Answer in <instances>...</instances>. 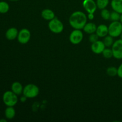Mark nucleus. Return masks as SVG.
<instances>
[{
    "instance_id": "obj_1",
    "label": "nucleus",
    "mask_w": 122,
    "mask_h": 122,
    "mask_svg": "<svg viewBox=\"0 0 122 122\" xmlns=\"http://www.w3.org/2000/svg\"><path fill=\"white\" fill-rule=\"evenodd\" d=\"M87 20L88 17L85 13L81 11H76L70 15L69 22L74 29L82 30L87 23Z\"/></svg>"
},
{
    "instance_id": "obj_2",
    "label": "nucleus",
    "mask_w": 122,
    "mask_h": 122,
    "mask_svg": "<svg viewBox=\"0 0 122 122\" xmlns=\"http://www.w3.org/2000/svg\"><path fill=\"white\" fill-rule=\"evenodd\" d=\"M2 101L7 107H14L18 102V95L11 90L5 91L2 95Z\"/></svg>"
},
{
    "instance_id": "obj_3",
    "label": "nucleus",
    "mask_w": 122,
    "mask_h": 122,
    "mask_svg": "<svg viewBox=\"0 0 122 122\" xmlns=\"http://www.w3.org/2000/svg\"><path fill=\"white\" fill-rule=\"evenodd\" d=\"M39 93V89L38 86L33 83H29L23 88V95L27 98H33L36 97Z\"/></svg>"
},
{
    "instance_id": "obj_4",
    "label": "nucleus",
    "mask_w": 122,
    "mask_h": 122,
    "mask_svg": "<svg viewBox=\"0 0 122 122\" xmlns=\"http://www.w3.org/2000/svg\"><path fill=\"white\" fill-rule=\"evenodd\" d=\"M48 28L52 33L59 34L64 30V25L60 20L56 17L53 19L49 21Z\"/></svg>"
},
{
    "instance_id": "obj_5",
    "label": "nucleus",
    "mask_w": 122,
    "mask_h": 122,
    "mask_svg": "<svg viewBox=\"0 0 122 122\" xmlns=\"http://www.w3.org/2000/svg\"><path fill=\"white\" fill-rule=\"evenodd\" d=\"M108 27V35L113 38L120 36L122 32V24L120 21H112Z\"/></svg>"
},
{
    "instance_id": "obj_6",
    "label": "nucleus",
    "mask_w": 122,
    "mask_h": 122,
    "mask_svg": "<svg viewBox=\"0 0 122 122\" xmlns=\"http://www.w3.org/2000/svg\"><path fill=\"white\" fill-rule=\"evenodd\" d=\"M113 57L116 59H122V39H120L114 41L112 46Z\"/></svg>"
},
{
    "instance_id": "obj_7",
    "label": "nucleus",
    "mask_w": 122,
    "mask_h": 122,
    "mask_svg": "<svg viewBox=\"0 0 122 122\" xmlns=\"http://www.w3.org/2000/svg\"><path fill=\"white\" fill-rule=\"evenodd\" d=\"M83 33L80 29H74L69 36V41L74 45H77L82 41Z\"/></svg>"
},
{
    "instance_id": "obj_8",
    "label": "nucleus",
    "mask_w": 122,
    "mask_h": 122,
    "mask_svg": "<svg viewBox=\"0 0 122 122\" xmlns=\"http://www.w3.org/2000/svg\"><path fill=\"white\" fill-rule=\"evenodd\" d=\"M31 38V33L27 29L24 28L19 31L17 36L18 42L21 44H26L29 42Z\"/></svg>"
},
{
    "instance_id": "obj_9",
    "label": "nucleus",
    "mask_w": 122,
    "mask_h": 122,
    "mask_svg": "<svg viewBox=\"0 0 122 122\" xmlns=\"http://www.w3.org/2000/svg\"><path fill=\"white\" fill-rule=\"evenodd\" d=\"M82 5L88 13H95L98 8L96 2L94 0H83Z\"/></svg>"
},
{
    "instance_id": "obj_10",
    "label": "nucleus",
    "mask_w": 122,
    "mask_h": 122,
    "mask_svg": "<svg viewBox=\"0 0 122 122\" xmlns=\"http://www.w3.org/2000/svg\"><path fill=\"white\" fill-rule=\"evenodd\" d=\"M106 46H105L104 44L103 41H97L95 42L94 43H92L91 48L92 51L94 53L97 54H102L104 49L106 48Z\"/></svg>"
},
{
    "instance_id": "obj_11",
    "label": "nucleus",
    "mask_w": 122,
    "mask_h": 122,
    "mask_svg": "<svg viewBox=\"0 0 122 122\" xmlns=\"http://www.w3.org/2000/svg\"><path fill=\"white\" fill-rule=\"evenodd\" d=\"M95 33L100 38H104L108 35V27L107 25L101 24L97 26Z\"/></svg>"
},
{
    "instance_id": "obj_12",
    "label": "nucleus",
    "mask_w": 122,
    "mask_h": 122,
    "mask_svg": "<svg viewBox=\"0 0 122 122\" xmlns=\"http://www.w3.org/2000/svg\"><path fill=\"white\" fill-rule=\"evenodd\" d=\"M19 31L15 27H10L5 32V38L8 40L12 41L17 38Z\"/></svg>"
},
{
    "instance_id": "obj_13",
    "label": "nucleus",
    "mask_w": 122,
    "mask_h": 122,
    "mask_svg": "<svg viewBox=\"0 0 122 122\" xmlns=\"http://www.w3.org/2000/svg\"><path fill=\"white\" fill-rule=\"evenodd\" d=\"M41 16L43 19L48 20V21H50L54 18L56 17L54 12L51 10L48 9V8H46V9H44L42 11Z\"/></svg>"
},
{
    "instance_id": "obj_14",
    "label": "nucleus",
    "mask_w": 122,
    "mask_h": 122,
    "mask_svg": "<svg viewBox=\"0 0 122 122\" xmlns=\"http://www.w3.org/2000/svg\"><path fill=\"white\" fill-rule=\"evenodd\" d=\"M23 88L21 83L19 82H14L12 83L11 86V90L17 95H21L23 94Z\"/></svg>"
},
{
    "instance_id": "obj_15",
    "label": "nucleus",
    "mask_w": 122,
    "mask_h": 122,
    "mask_svg": "<svg viewBox=\"0 0 122 122\" xmlns=\"http://www.w3.org/2000/svg\"><path fill=\"white\" fill-rule=\"evenodd\" d=\"M110 4L113 11L122 14V0H112Z\"/></svg>"
},
{
    "instance_id": "obj_16",
    "label": "nucleus",
    "mask_w": 122,
    "mask_h": 122,
    "mask_svg": "<svg viewBox=\"0 0 122 122\" xmlns=\"http://www.w3.org/2000/svg\"><path fill=\"white\" fill-rule=\"evenodd\" d=\"M97 27V25L94 23H86V25H85L84 27L83 28V30L85 33L90 35L96 32Z\"/></svg>"
},
{
    "instance_id": "obj_17",
    "label": "nucleus",
    "mask_w": 122,
    "mask_h": 122,
    "mask_svg": "<svg viewBox=\"0 0 122 122\" xmlns=\"http://www.w3.org/2000/svg\"><path fill=\"white\" fill-rule=\"evenodd\" d=\"M5 117L7 119L11 120L15 117V110L14 107H7L4 112Z\"/></svg>"
},
{
    "instance_id": "obj_18",
    "label": "nucleus",
    "mask_w": 122,
    "mask_h": 122,
    "mask_svg": "<svg viewBox=\"0 0 122 122\" xmlns=\"http://www.w3.org/2000/svg\"><path fill=\"white\" fill-rule=\"evenodd\" d=\"M103 42L105 46L107 48H110L111 46H112L113 44H114V38L112 37V36L108 35L106 36L105 37H104V39H103Z\"/></svg>"
},
{
    "instance_id": "obj_19",
    "label": "nucleus",
    "mask_w": 122,
    "mask_h": 122,
    "mask_svg": "<svg viewBox=\"0 0 122 122\" xmlns=\"http://www.w3.org/2000/svg\"><path fill=\"white\" fill-rule=\"evenodd\" d=\"M10 10V5L5 1H0V13L5 14Z\"/></svg>"
},
{
    "instance_id": "obj_20",
    "label": "nucleus",
    "mask_w": 122,
    "mask_h": 122,
    "mask_svg": "<svg viewBox=\"0 0 122 122\" xmlns=\"http://www.w3.org/2000/svg\"><path fill=\"white\" fill-rule=\"evenodd\" d=\"M97 8L100 10L106 8L110 3L109 0H97L96 1Z\"/></svg>"
},
{
    "instance_id": "obj_21",
    "label": "nucleus",
    "mask_w": 122,
    "mask_h": 122,
    "mask_svg": "<svg viewBox=\"0 0 122 122\" xmlns=\"http://www.w3.org/2000/svg\"><path fill=\"white\" fill-rule=\"evenodd\" d=\"M107 74L109 76L112 77L117 76V68L114 66L109 67L107 69Z\"/></svg>"
},
{
    "instance_id": "obj_22",
    "label": "nucleus",
    "mask_w": 122,
    "mask_h": 122,
    "mask_svg": "<svg viewBox=\"0 0 122 122\" xmlns=\"http://www.w3.org/2000/svg\"><path fill=\"white\" fill-rule=\"evenodd\" d=\"M102 54L103 57L106 58H110L113 57V51H112V48H106Z\"/></svg>"
},
{
    "instance_id": "obj_23",
    "label": "nucleus",
    "mask_w": 122,
    "mask_h": 122,
    "mask_svg": "<svg viewBox=\"0 0 122 122\" xmlns=\"http://www.w3.org/2000/svg\"><path fill=\"white\" fill-rule=\"evenodd\" d=\"M120 15H121V14L120 13H117V12L115 11H113L110 13V20H112V21H120Z\"/></svg>"
},
{
    "instance_id": "obj_24",
    "label": "nucleus",
    "mask_w": 122,
    "mask_h": 122,
    "mask_svg": "<svg viewBox=\"0 0 122 122\" xmlns=\"http://www.w3.org/2000/svg\"><path fill=\"white\" fill-rule=\"evenodd\" d=\"M110 13L108 10L104 8V9L101 10V16L104 20H110Z\"/></svg>"
},
{
    "instance_id": "obj_25",
    "label": "nucleus",
    "mask_w": 122,
    "mask_h": 122,
    "mask_svg": "<svg viewBox=\"0 0 122 122\" xmlns=\"http://www.w3.org/2000/svg\"><path fill=\"white\" fill-rule=\"evenodd\" d=\"M99 38H100V37L97 35V34L96 33H92V34H90V35H89V41L91 43H94L95 42L98 41Z\"/></svg>"
},
{
    "instance_id": "obj_26",
    "label": "nucleus",
    "mask_w": 122,
    "mask_h": 122,
    "mask_svg": "<svg viewBox=\"0 0 122 122\" xmlns=\"http://www.w3.org/2000/svg\"><path fill=\"white\" fill-rule=\"evenodd\" d=\"M117 76L122 79V63L117 68Z\"/></svg>"
},
{
    "instance_id": "obj_27",
    "label": "nucleus",
    "mask_w": 122,
    "mask_h": 122,
    "mask_svg": "<svg viewBox=\"0 0 122 122\" xmlns=\"http://www.w3.org/2000/svg\"><path fill=\"white\" fill-rule=\"evenodd\" d=\"M87 17H88V19H89V20H93L94 19V13H88Z\"/></svg>"
},
{
    "instance_id": "obj_28",
    "label": "nucleus",
    "mask_w": 122,
    "mask_h": 122,
    "mask_svg": "<svg viewBox=\"0 0 122 122\" xmlns=\"http://www.w3.org/2000/svg\"><path fill=\"white\" fill-rule=\"evenodd\" d=\"M27 98L26 97L25 95H23V96L21 97L20 98V101H21L22 102H25V101H26V100H27Z\"/></svg>"
},
{
    "instance_id": "obj_29",
    "label": "nucleus",
    "mask_w": 122,
    "mask_h": 122,
    "mask_svg": "<svg viewBox=\"0 0 122 122\" xmlns=\"http://www.w3.org/2000/svg\"><path fill=\"white\" fill-rule=\"evenodd\" d=\"M0 122H7V120H5V119H1Z\"/></svg>"
},
{
    "instance_id": "obj_30",
    "label": "nucleus",
    "mask_w": 122,
    "mask_h": 122,
    "mask_svg": "<svg viewBox=\"0 0 122 122\" xmlns=\"http://www.w3.org/2000/svg\"><path fill=\"white\" fill-rule=\"evenodd\" d=\"M120 21L122 23V14H121V15H120Z\"/></svg>"
},
{
    "instance_id": "obj_31",
    "label": "nucleus",
    "mask_w": 122,
    "mask_h": 122,
    "mask_svg": "<svg viewBox=\"0 0 122 122\" xmlns=\"http://www.w3.org/2000/svg\"><path fill=\"white\" fill-rule=\"evenodd\" d=\"M8 1H12V2H16V1H19V0H8Z\"/></svg>"
},
{
    "instance_id": "obj_32",
    "label": "nucleus",
    "mask_w": 122,
    "mask_h": 122,
    "mask_svg": "<svg viewBox=\"0 0 122 122\" xmlns=\"http://www.w3.org/2000/svg\"><path fill=\"white\" fill-rule=\"evenodd\" d=\"M120 39H122V33H121V35H120Z\"/></svg>"
}]
</instances>
